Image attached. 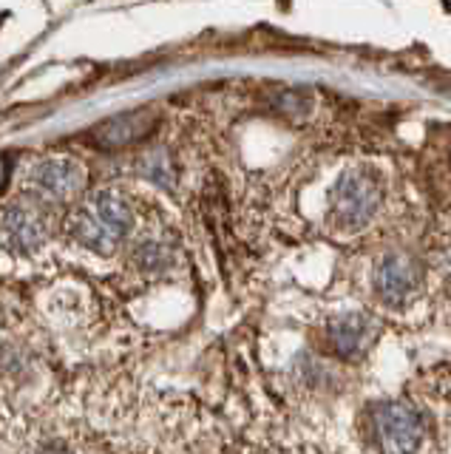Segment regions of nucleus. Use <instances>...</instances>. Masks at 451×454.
Segmentation results:
<instances>
[{
	"label": "nucleus",
	"mask_w": 451,
	"mask_h": 454,
	"mask_svg": "<svg viewBox=\"0 0 451 454\" xmlns=\"http://www.w3.org/2000/svg\"><path fill=\"white\" fill-rule=\"evenodd\" d=\"M63 231L66 239L82 253L111 259L134 233V207L114 188L91 191L74 207H68Z\"/></svg>",
	"instance_id": "nucleus-1"
},
{
	"label": "nucleus",
	"mask_w": 451,
	"mask_h": 454,
	"mask_svg": "<svg viewBox=\"0 0 451 454\" xmlns=\"http://www.w3.org/2000/svg\"><path fill=\"white\" fill-rule=\"evenodd\" d=\"M58 224L60 210L20 191L0 205V253L15 262H29L49 247Z\"/></svg>",
	"instance_id": "nucleus-2"
},
{
	"label": "nucleus",
	"mask_w": 451,
	"mask_h": 454,
	"mask_svg": "<svg viewBox=\"0 0 451 454\" xmlns=\"http://www.w3.org/2000/svg\"><path fill=\"white\" fill-rule=\"evenodd\" d=\"M86 165L72 160V156H43V160H37L29 174L23 179V193H29L40 202L51 205L54 210L60 207H74L80 199H82V191H86Z\"/></svg>",
	"instance_id": "nucleus-3"
},
{
	"label": "nucleus",
	"mask_w": 451,
	"mask_h": 454,
	"mask_svg": "<svg viewBox=\"0 0 451 454\" xmlns=\"http://www.w3.org/2000/svg\"><path fill=\"white\" fill-rule=\"evenodd\" d=\"M380 179L369 168H349L344 170L330 191V222L344 231H358L369 224L380 207Z\"/></svg>",
	"instance_id": "nucleus-4"
},
{
	"label": "nucleus",
	"mask_w": 451,
	"mask_h": 454,
	"mask_svg": "<svg viewBox=\"0 0 451 454\" xmlns=\"http://www.w3.org/2000/svg\"><path fill=\"white\" fill-rule=\"evenodd\" d=\"M369 432L384 454H417L426 440V418L408 403H377L369 411Z\"/></svg>",
	"instance_id": "nucleus-5"
},
{
	"label": "nucleus",
	"mask_w": 451,
	"mask_h": 454,
	"mask_svg": "<svg viewBox=\"0 0 451 454\" xmlns=\"http://www.w3.org/2000/svg\"><path fill=\"white\" fill-rule=\"evenodd\" d=\"M159 108L145 106V108H136L131 114H122V117H114L103 122L100 128L94 131V142L100 148H122V145H131V142L143 139L151 134V128L159 122Z\"/></svg>",
	"instance_id": "nucleus-6"
},
{
	"label": "nucleus",
	"mask_w": 451,
	"mask_h": 454,
	"mask_svg": "<svg viewBox=\"0 0 451 454\" xmlns=\"http://www.w3.org/2000/svg\"><path fill=\"white\" fill-rule=\"evenodd\" d=\"M417 278H420V270L406 253H389L386 259H380L375 270V287L380 298L389 304H400L403 298L417 287Z\"/></svg>",
	"instance_id": "nucleus-7"
},
{
	"label": "nucleus",
	"mask_w": 451,
	"mask_h": 454,
	"mask_svg": "<svg viewBox=\"0 0 451 454\" xmlns=\"http://www.w3.org/2000/svg\"><path fill=\"white\" fill-rule=\"evenodd\" d=\"M131 270L145 278H159L165 276L167 270H174L176 264V250H174V241L171 239H162V236H145L139 239L134 250H131V259H128Z\"/></svg>",
	"instance_id": "nucleus-8"
},
{
	"label": "nucleus",
	"mask_w": 451,
	"mask_h": 454,
	"mask_svg": "<svg viewBox=\"0 0 451 454\" xmlns=\"http://www.w3.org/2000/svg\"><path fill=\"white\" fill-rule=\"evenodd\" d=\"M327 338H330V347L338 355H355L366 338V318L358 316V312L338 316L327 326Z\"/></svg>",
	"instance_id": "nucleus-9"
},
{
	"label": "nucleus",
	"mask_w": 451,
	"mask_h": 454,
	"mask_svg": "<svg viewBox=\"0 0 451 454\" xmlns=\"http://www.w3.org/2000/svg\"><path fill=\"white\" fill-rule=\"evenodd\" d=\"M26 366H29V358H26L23 347L15 338L0 333V380L15 383L20 372H26Z\"/></svg>",
	"instance_id": "nucleus-10"
},
{
	"label": "nucleus",
	"mask_w": 451,
	"mask_h": 454,
	"mask_svg": "<svg viewBox=\"0 0 451 454\" xmlns=\"http://www.w3.org/2000/svg\"><path fill=\"white\" fill-rule=\"evenodd\" d=\"M37 454H74V449L68 446L66 440H60V437H51V440H46V443L37 449Z\"/></svg>",
	"instance_id": "nucleus-11"
}]
</instances>
